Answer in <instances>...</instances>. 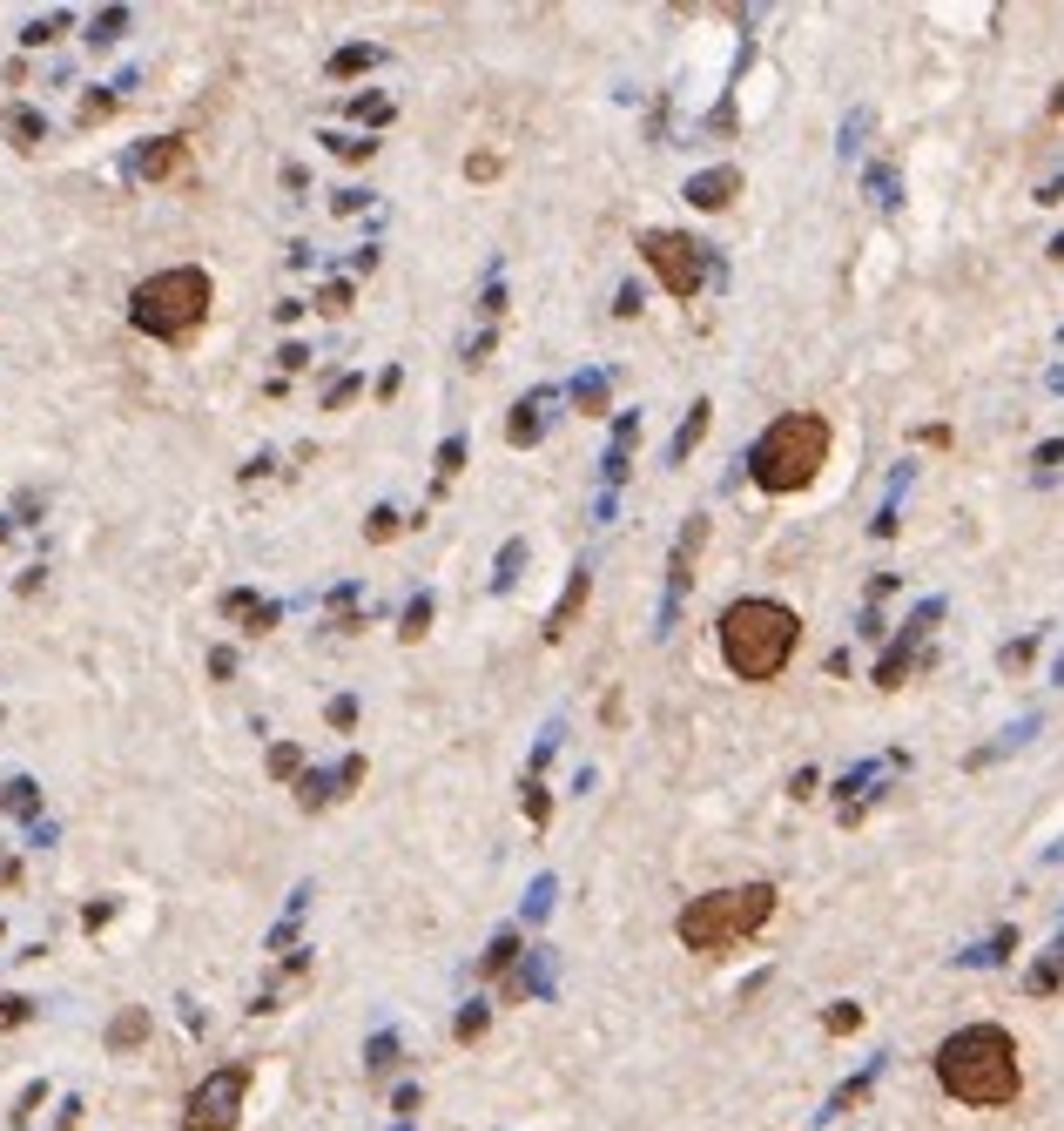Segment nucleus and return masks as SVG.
I'll use <instances>...</instances> for the list:
<instances>
[{"mask_svg": "<svg viewBox=\"0 0 1064 1131\" xmlns=\"http://www.w3.org/2000/svg\"><path fill=\"white\" fill-rule=\"evenodd\" d=\"M458 465H466V444H458V438H445V444H438V485H452Z\"/></svg>", "mask_w": 1064, "mask_h": 1131, "instance_id": "6ab92c4d", "label": "nucleus"}, {"mask_svg": "<svg viewBox=\"0 0 1064 1131\" xmlns=\"http://www.w3.org/2000/svg\"><path fill=\"white\" fill-rule=\"evenodd\" d=\"M708 411H714V404L701 398V404L688 411V424H680V432H674V444H667V458H674V465H680V458H688L694 444H701V432H708Z\"/></svg>", "mask_w": 1064, "mask_h": 1131, "instance_id": "ddd939ff", "label": "nucleus"}, {"mask_svg": "<svg viewBox=\"0 0 1064 1131\" xmlns=\"http://www.w3.org/2000/svg\"><path fill=\"white\" fill-rule=\"evenodd\" d=\"M532 411H539V404H519V418L506 424V438H512V444H532V438H539V418H532Z\"/></svg>", "mask_w": 1064, "mask_h": 1131, "instance_id": "4be33fe9", "label": "nucleus"}, {"mask_svg": "<svg viewBox=\"0 0 1064 1131\" xmlns=\"http://www.w3.org/2000/svg\"><path fill=\"white\" fill-rule=\"evenodd\" d=\"M243 1091H250V1065H222L210 1071L182 1105V1131H236V1111H243Z\"/></svg>", "mask_w": 1064, "mask_h": 1131, "instance_id": "0eeeda50", "label": "nucleus"}, {"mask_svg": "<svg viewBox=\"0 0 1064 1131\" xmlns=\"http://www.w3.org/2000/svg\"><path fill=\"white\" fill-rule=\"evenodd\" d=\"M323 142H331L344 162H371V156H377V142H357V135H323Z\"/></svg>", "mask_w": 1064, "mask_h": 1131, "instance_id": "412c9836", "label": "nucleus"}, {"mask_svg": "<svg viewBox=\"0 0 1064 1131\" xmlns=\"http://www.w3.org/2000/svg\"><path fill=\"white\" fill-rule=\"evenodd\" d=\"M822 1031H829V1037H849V1031H863V1004H835L829 1017H822Z\"/></svg>", "mask_w": 1064, "mask_h": 1131, "instance_id": "f3484780", "label": "nucleus"}, {"mask_svg": "<svg viewBox=\"0 0 1064 1131\" xmlns=\"http://www.w3.org/2000/svg\"><path fill=\"white\" fill-rule=\"evenodd\" d=\"M122 27H128V14H122V7H108V14L95 21V34H88V41H101V47H108V41H115Z\"/></svg>", "mask_w": 1064, "mask_h": 1131, "instance_id": "b1692460", "label": "nucleus"}, {"mask_svg": "<svg viewBox=\"0 0 1064 1131\" xmlns=\"http://www.w3.org/2000/svg\"><path fill=\"white\" fill-rule=\"evenodd\" d=\"M587 593H593V573H573V579H566V599H559L553 613H546V640H559V633H566V627L579 620V606H587Z\"/></svg>", "mask_w": 1064, "mask_h": 1131, "instance_id": "f8f14e48", "label": "nucleus"}, {"mask_svg": "<svg viewBox=\"0 0 1064 1131\" xmlns=\"http://www.w3.org/2000/svg\"><path fill=\"white\" fill-rule=\"evenodd\" d=\"M297 768H303V754H297V748H270V775H277V781H290Z\"/></svg>", "mask_w": 1064, "mask_h": 1131, "instance_id": "5701e85b", "label": "nucleus"}, {"mask_svg": "<svg viewBox=\"0 0 1064 1131\" xmlns=\"http://www.w3.org/2000/svg\"><path fill=\"white\" fill-rule=\"evenodd\" d=\"M478 1031H486V1010H478V1004H472V1010H466V1017H458V1037H478Z\"/></svg>", "mask_w": 1064, "mask_h": 1131, "instance_id": "4c0bfd02", "label": "nucleus"}, {"mask_svg": "<svg viewBox=\"0 0 1064 1131\" xmlns=\"http://www.w3.org/2000/svg\"><path fill=\"white\" fill-rule=\"evenodd\" d=\"M371 61H377V47H344V55H331V81H351V75H364Z\"/></svg>", "mask_w": 1064, "mask_h": 1131, "instance_id": "dca6fc26", "label": "nucleus"}, {"mask_svg": "<svg viewBox=\"0 0 1064 1131\" xmlns=\"http://www.w3.org/2000/svg\"><path fill=\"white\" fill-rule=\"evenodd\" d=\"M351 398H357V377H344V384H331V398H323V404H331V411H344Z\"/></svg>", "mask_w": 1064, "mask_h": 1131, "instance_id": "e433bc0d", "label": "nucleus"}, {"mask_svg": "<svg viewBox=\"0 0 1064 1131\" xmlns=\"http://www.w3.org/2000/svg\"><path fill=\"white\" fill-rule=\"evenodd\" d=\"M27 1017H34L27 997H0V1031H14V1024H27Z\"/></svg>", "mask_w": 1064, "mask_h": 1131, "instance_id": "393cba45", "label": "nucleus"}, {"mask_svg": "<svg viewBox=\"0 0 1064 1131\" xmlns=\"http://www.w3.org/2000/svg\"><path fill=\"white\" fill-rule=\"evenodd\" d=\"M768 916H775V882H742V889L694 896L688 910H680L674 936H680V950H694V956H728V950H742L748 936H762Z\"/></svg>", "mask_w": 1064, "mask_h": 1131, "instance_id": "7ed1b4c3", "label": "nucleus"}, {"mask_svg": "<svg viewBox=\"0 0 1064 1131\" xmlns=\"http://www.w3.org/2000/svg\"><path fill=\"white\" fill-rule=\"evenodd\" d=\"M108 115H115V95H88V101H81V122H108Z\"/></svg>", "mask_w": 1064, "mask_h": 1131, "instance_id": "c85d7f7f", "label": "nucleus"}, {"mask_svg": "<svg viewBox=\"0 0 1064 1131\" xmlns=\"http://www.w3.org/2000/svg\"><path fill=\"white\" fill-rule=\"evenodd\" d=\"M142 1037H148V1017H142V1010H122V1017L108 1024V1044H115V1051H128V1044H142Z\"/></svg>", "mask_w": 1064, "mask_h": 1131, "instance_id": "2eb2a0df", "label": "nucleus"}, {"mask_svg": "<svg viewBox=\"0 0 1064 1131\" xmlns=\"http://www.w3.org/2000/svg\"><path fill=\"white\" fill-rule=\"evenodd\" d=\"M317 311H351V283H323V297H317Z\"/></svg>", "mask_w": 1064, "mask_h": 1131, "instance_id": "bb28decb", "label": "nucleus"}, {"mask_svg": "<svg viewBox=\"0 0 1064 1131\" xmlns=\"http://www.w3.org/2000/svg\"><path fill=\"white\" fill-rule=\"evenodd\" d=\"M640 256H647V270L667 283V297H701V283H708V250H701L694 236L647 229L640 236Z\"/></svg>", "mask_w": 1064, "mask_h": 1131, "instance_id": "423d86ee", "label": "nucleus"}, {"mask_svg": "<svg viewBox=\"0 0 1064 1131\" xmlns=\"http://www.w3.org/2000/svg\"><path fill=\"white\" fill-rule=\"evenodd\" d=\"M425 627H432V599H411V606H404V627H398V633H404V640H425Z\"/></svg>", "mask_w": 1064, "mask_h": 1131, "instance_id": "aec40b11", "label": "nucleus"}, {"mask_svg": "<svg viewBox=\"0 0 1064 1131\" xmlns=\"http://www.w3.org/2000/svg\"><path fill=\"white\" fill-rule=\"evenodd\" d=\"M466 168H472V182H492V176H499V156H492V148H486V156H472Z\"/></svg>", "mask_w": 1064, "mask_h": 1131, "instance_id": "72a5a7b5", "label": "nucleus"}, {"mask_svg": "<svg viewBox=\"0 0 1064 1131\" xmlns=\"http://www.w3.org/2000/svg\"><path fill=\"white\" fill-rule=\"evenodd\" d=\"M7 135H14V148H34V142L47 135V122H41L34 108H7Z\"/></svg>", "mask_w": 1064, "mask_h": 1131, "instance_id": "4468645a", "label": "nucleus"}, {"mask_svg": "<svg viewBox=\"0 0 1064 1131\" xmlns=\"http://www.w3.org/2000/svg\"><path fill=\"white\" fill-rule=\"evenodd\" d=\"M1031 654H1038V640H1010V647H1004V667L1018 674V667H1031Z\"/></svg>", "mask_w": 1064, "mask_h": 1131, "instance_id": "c756f323", "label": "nucleus"}, {"mask_svg": "<svg viewBox=\"0 0 1064 1131\" xmlns=\"http://www.w3.org/2000/svg\"><path fill=\"white\" fill-rule=\"evenodd\" d=\"M357 721V700H331V728H351Z\"/></svg>", "mask_w": 1064, "mask_h": 1131, "instance_id": "58836bf2", "label": "nucleus"}, {"mask_svg": "<svg viewBox=\"0 0 1064 1131\" xmlns=\"http://www.w3.org/2000/svg\"><path fill=\"white\" fill-rule=\"evenodd\" d=\"M512 956H519V936L506 930V936H499V942H492V950H486V963H478V970H486V976H499V970L512 963Z\"/></svg>", "mask_w": 1064, "mask_h": 1131, "instance_id": "a211bd4d", "label": "nucleus"}, {"mask_svg": "<svg viewBox=\"0 0 1064 1131\" xmlns=\"http://www.w3.org/2000/svg\"><path fill=\"white\" fill-rule=\"evenodd\" d=\"M734 196H742V168H701V176L688 182V202H694V209H728Z\"/></svg>", "mask_w": 1064, "mask_h": 1131, "instance_id": "9d476101", "label": "nucleus"}, {"mask_svg": "<svg viewBox=\"0 0 1064 1131\" xmlns=\"http://www.w3.org/2000/svg\"><path fill=\"white\" fill-rule=\"evenodd\" d=\"M863 1091H869V1071H863V1077H849V1085H843V1091H835V1105H829V1111H849L855 1098H863Z\"/></svg>", "mask_w": 1064, "mask_h": 1131, "instance_id": "7c9ffc66", "label": "nucleus"}, {"mask_svg": "<svg viewBox=\"0 0 1064 1131\" xmlns=\"http://www.w3.org/2000/svg\"><path fill=\"white\" fill-rule=\"evenodd\" d=\"M7 809H14V815L34 809V781H7Z\"/></svg>", "mask_w": 1064, "mask_h": 1131, "instance_id": "2f4dec72", "label": "nucleus"}, {"mask_svg": "<svg viewBox=\"0 0 1064 1131\" xmlns=\"http://www.w3.org/2000/svg\"><path fill=\"white\" fill-rule=\"evenodd\" d=\"M1051 263H1064V236H1058V243H1051Z\"/></svg>", "mask_w": 1064, "mask_h": 1131, "instance_id": "ea45409f", "label": "nucleus"}, {"mask_svg": "<svg viewBox=\"0 0 1064 1131\" xmlns=\"http://www.w3.org/2000/svg\"><path fill=\"white\" fill-rule=\"evenodd\" d=\"M55 34H61V21H34V27L21 34V41H27V47H41V41H55Z\"/></svg>", "mask_w": 1064, "mask_h": 1131, "instance_id": "f704fd0d", "label": "nucleus"}, {"mask_svg": "<svg viewBox=\"0 0 1064 1131\" xmlns=\"http://www.w3.org/2000/svg\"><path fill=\"white\" fill-rule=\"evenodd\" d=\"M815 788H822V775H815V768H802V775H795V781H788V795H795V801H809V795H815Z\"/></svg>", "mask_w": 1064, "mask_h": 1131, "instance_id": "473e14b6", "label": "nucleus"}, {"mask_svg": "<svg viewBox=\"0 0 1064 1131\" xmlns=\"http://www.w3.org/2000/svg\"><path fill=\"white\" fill-rule=\"evenodd\" d=\"M182 162H189V142H182V135H162V142H148L142 156H135V176H142V182H169V176H182Z\"/></svg>", "mask_w": 1064, "mask_h": 1131, "instance_id": "1a4fd4ad", "label": "nucleus"}, {"mask_svg": "<svg viewBox=\"0 0 1064 1131\" xmlns=\"http://www.w3.org/2000/svg\"><path fill=\"white\" fill-rule=\"evenodd\" d=\"M210 303H216V283L202 277L196 263H176V270H156V277L135 283L128 297V323L156 344H189V337L210 323Z\"/></svg>", "mask_w": 1064, "mask_h": 1131, "instance_id": "20e7f679", "label": "nucleus"}, {"mask_svg": "<svg viewBox=\"0 0 1064 1131\" xmlns=\"http://www.w3.org/2000/svg\"><path fill=\"white\" fill-rule=\"evenodd\" d=\"M364 533H371L377 545H384L391 533H398V512H391V505H377V512H371V525H364Z\"/></svg>", "mask_w": 1064, "mask_h": 1131, "instance_id": "a878e982", "label": "nucleus"}, {"mask_svg": "<svg viewBox=\"0 0 1064 1131\" xmlns=\"http://www.w3.org/2000/svg\"><path fill=\"white\" fill-rule=\"evenodd\" d=\"M936 613H943V606H936V599H923V606H916V620H909V627L896 633V647H889V654L876 660V688H903V674H909V660H916V640H923V627H930V620H936Z\"/></svg>", "mask_w": 1064, "mask_h": 1131, "instance_id": "6e6552de", "label": "nucleus"}, {"mask_svg": "<svg viewBox=\"0 0 1064 1131\" xmlns=\"http://www.w3.org/2000/svg\"><path fill=\"white\" fill-rule=\"evenodd\" d=\"M829 418L822 411H782L762 438H754L748 465H754V485L762 492H802L815 485V472L829 465Z\"/></svg>", "mask_w": 1064, "mask_h": 1131, "instance_id": "39448f33", "label": "nucleus"}, {"mask_svg": "<svg viewBox=\"0 0 1064 1131\" xmlns=\"http://www.w3.org/2000/svg\"><path fill=\"white\" fill-rule=\"evenodd\" d=\"M802 647V620L782 606V599H734L721 613V660H728L734 680H775Z\"/></svg>", "mask_w": 1064, "mask_h": 1131, "instance_id": "f03ea898", "label": "nucleus"}, {"mask_svg": "<svg viewBox=\"0 0 1064 1131\" xmlns=\"http://www.w3.org/2000/svg\"><path fill=\"white\" fill-rule=\"evenodd\" d=\"M936 1085L957 1105L998 1111L1024 1091V1065H1018V1037L1004 1024H964L936 1044Z\"/></svg>", "mask_w": 1064, "mask_h": 1131, "instance_id": "f257e3e1", "label": "nucleus"}, {"mask_svg": "<svg viewBox=\"0 0 1064 1131\" xmlns=\"http://www.w3.org/2000/svg\"><path fill=\"white\" fill-rule=\"evenodd\" d=\"M210 674H216V680L236 674V654H230V647H216V654H210Z\"/></svg>", "mask_w": 1064, "mask_h": 1131, "instance_id": "c9c22d12", "label": "nucleus"}, {"mask_svg": "<svg viewBox=\"0 0 1064 1131\" xmlns=\"http://www.w3.org/2000/svg\"><path fill=\"white\" fill-rule=\"evenodd\" d=\"M526 815H532V821H546V815H553V795H546L539 781H526Z\"/></svg>", "mask_w": 1064, "mask_h": 1131, "instance_id": "cd10ccee", "label": "nucleus"}, {"mask_svg": "<svg viewBox=\"0 0 1064 1131\" xmlns=\"http://www.w3.org/2000/svg\"><path fill=\"white\" fill-rule=\"evenodd\" d=\"M701 539H708V519L694 512L688 533H680V545H674V573H667V593H674V599L688 593V579H694V553H701Z\"/></svg>", "mask_w": 1064, "mask_h": 1131, "instance_id": "9b49d317", "label": "nucleus"}]
</instances>
